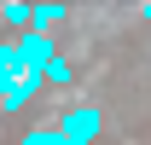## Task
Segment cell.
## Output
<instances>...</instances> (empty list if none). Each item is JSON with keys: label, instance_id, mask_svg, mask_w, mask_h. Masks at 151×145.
<instances>
[{"label": "cell", "instance_id": "obj_1", "mask_svg": "<svg viewBox=\"0 0 151 145\" xmlns=\"http://www.w3.org/2000/svg\"><path fill=\"white\" fill-rule=\"evenodd\" d=\"M99 128H105V116H99L93 105H70L64 116H58V134H64L70 145H93V139H99Z\"/></svg>", "mask_w": 151, "mask_h": 145}, {"label": "cell", "instance_id": "obj_2", "mask_svg": "<svg viewBox=\"0 0 151 145\" xmlns=\"http://www.w3.org/2000/svg\"><path fill=\"white\" fill-rule=\"evenodd\" d=\"M18 52H23V64H29V70H47V64L58 58V47H52V35L29 29V35H18Z\"/></svg>", "mask_w": 151, "mask_h": 145}, {"label": "cell", "instance_id": "obj_3", "mask_svg": "<svg viewBox=\"0 0 151 145\" xmlns=\"http://www.w3.org/2000/svg\"><path fill=\"white\" fill-rule=\"evenodd\" d=\"M23 70H29V64H23V52H18V41H0V93L12 87V81H18Z\"/></svg>", "mask_w": 151, "mask_h": 145}, {"label": "cell", "instance_id": "obj_4", "mask_svg": "<svg viewBox=\"0 0 151 145\" xmlns=\"http://www.w3.org/2000/svg\"><path fill=\"white\" fill-rule=\"evenodd\" d=\"M18 145H64V134H58V128H29Z\"/></svg>", "mask_w": 151, "mask_h": 145}, {"label": "cell", "instance_id": "obj_5", "mask_svg": "<svg viewBox=\"0 0 151 145\" xmlns=\"http://www.w3.org/2000/svg\"><path fill=\"white\" fill-rule=\"evenodd\" d=\"M58 18H64V6H35V29H41V35H47Z\"/></svg>", "mask_w": 151, "mask_h": 145}, {"label": "cell", "instance_id": "obj_6", "mask_svg": "<svg viewBox=\"0 0 151 145\" xmlns=\"http://www.w3.org/2000/svg\"><path fill=\"white\" fill-rule=\"evenodd\" d=\"M47 81H70V58H52L47 64Z\"/></svg>", "mask_w": 151, "mask_h": 145}, {"label": "cell", "instance_id": "obj_7", "mask_svg": "<svg viewBox=\"0 0 151 145\" xmlns=\"http://www.w3.org/2000/svg\"><path fill=\"white\" fill-rule=\"evenodd\" d=\"M64 145H70V139H64Z\"/></svg>", "mask_w": 151, "mask_h": 145}]
</instances>
